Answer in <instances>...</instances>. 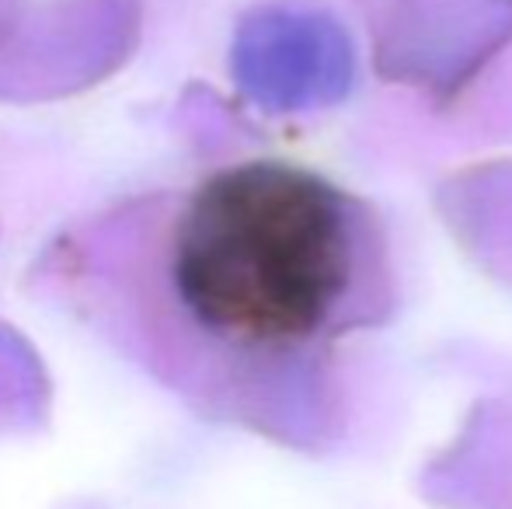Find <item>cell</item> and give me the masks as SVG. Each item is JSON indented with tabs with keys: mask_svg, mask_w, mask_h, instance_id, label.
I'll return each mask as SVG.
<instances>
[{
	"mask_svg": "<svg viewBox=\"0 0 512 509\" xmlns=\"http://www.w3.org/2000/svg\"><path fill=\"white\" fill-rule=\"evenodd\" d=\"M105 279L126 318H157L237 356H290L384 318L391 269L359 199L283 161L213 171L161 213L115 227Z\"/></svg>",
	"mask_w": 512,
	"mask_h": 509,
	"instance_id": "1",
	"label": "cell"
},
{
	"mask_svg": "<svg viewBox=\"0 0 512 509\" xmlns=\"http://www.w3.org/2000/svg\"><path fill=\"white\" fill-rule=\"evenodd\" d=\"M512 35V0H398L384 67L415 81H460Z\"/></svg>",
	"mask_w": 512,
	"mask_h": 509,
	"instance_id": "3",
	"label": "cell"
},
{
	"mask_svg": "<svg viewBox=\"0 0 512 509\" xmlns=\"http://www.w3.org/2000/svg\"><path fill=\"white\" fill-rule=\"evenodd\" d=\"M230 67L241 91L269 112L324 109L345 98L356 56L345 28L310 7H262L234 35Z\"/></svg>",
	"mask_w": 512,
	"mask_h": 509,
	"instance_id": "2",
	"label": "cell"
}]
</instances>
